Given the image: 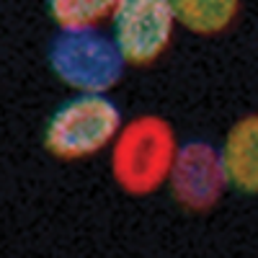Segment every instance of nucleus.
I'll return each mask as SVG.
<instances>
[{
	"label": "nucleus",
	"instance_id": "nucleus-1",
	"mask_svg": "<svg viewBox=\"0 0 258 258\" xmlns=\"http://www.w3.org/2000/svg\"><path fill=\"white\" fill-rule=\"evenodd\" d=\"M176 153L173 124L158 114H140L121 124L111 142V176L129 197H150L168 183Z\"/></svg>",
	"mask_w": 258,
	"mask_h": 258
},
{
	"label": "nucleus",
	"instance_id": "nucleus-2",
	"mask_svg": "<svg viewBox=\"0 0 258 258\" xmlns=\"http://www.w3.org/2000/svg\"><path fill=\"white\" fill-rule=\"evenodd\" d=\"M121 124V109L106 93H78L52 111L41 142L57 160H85L111 147Z\"/></svg>",
	"mask_w": 258,
	"mask_h": 258
},
{
	"label": "nucleus",
	"instance_id": "nucleus-3",
	"mask_svg": "<svg viewBox=\"0 0 258 258\" xmlns=\"http://www.w3.org/2000/svg\"><path fill=\"white\" fill-rule=\"evenodd\" d=\"M49 68L78 93H109L124 78V57L111 36L98 29L59 31L49 41Z\"/></svg>",
	"mask_w": 258,
	"mask_h": 258
},
{
	"label": "nucleus",
	"instance_id": "nucleus-4",
	"mask_svg": "<svg viewBox=\"0 0 258 258\" xmlns=\"http://www.w3.org/2000/svg\"><path fill=\"white\" fill-rule=\"evenodd\" d=\"M170 0H119L111 16V39L126 64H153L165 54L176 34Z\"/></svg>",
	"mask_w": 258,
	"mask_h": 258
},
{
	"label": "nucleus",
	"instance_id": "nucleus-5",
	"mask_svg": "<svg viewBox=\"0 0 258 258\" xmlns=\"http://www.w3.org/2000/svg\"><path fill=\"white\" fill-rule=\"evenodd\" d=\"M173 199L188 212H207L222 199L227 176L220 147L207 140H188L178 145V153L168 176Z\"/></svg>",
	"mask_w": 258,
	"mask_h": 258
},
{
	"label": "nucleus",
	"instance_id": "nucleus-6",
	"mask_svg": "<svg viewBox=\"0 0 258 258\" xmlns=\"http://www.w3.org/2000/svg\"><path fill=\"white\" fill-rule=\"evenodd\" d=\"M227 186L240 194H258V114L235 121L220 147Z\"/></svg>",
	"mask_w": 258,
	"mask_h": 258
},
{
	"label": "nucleus",
	"instance_id": "nucleus-7",
	"mask_svg": "<svg viewBox=\"0 0 258 258\" xmlns=\"http://www.w3.org/2000/svg\"><path fill=\"white\" fill-rule=\"evenodd\" d=\"M176 21L197 36H214L232 26L240 0H170Z\"/></svg>",
	"mask_w": 258,
	"mask_h": 258
},
{
	"label": "nucleus",
	"instance_id": "nucleus-8",
	"mask_svg": "<svg viewBox=\"0 0 258 258\" xmlns=\"http://www.w3.org/2000/svg\"><path fill=\"white\" fill-rule=\"evenodd\" d=\"M119 0H47V13L59 31L98 29L111 21Z\"/></svg>",
	"mask_w": 258,
	"mask_h": 258
}]
</instances>
